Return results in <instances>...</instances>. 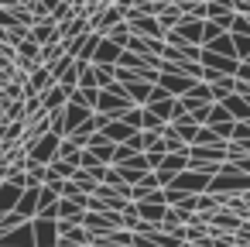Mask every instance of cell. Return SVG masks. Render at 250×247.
I'll return each instance as SVG.
<instances>
[{
	"instance_id": "1",
	"label": "cell",
	"mask_w": 250,
	"mask_h": 247,
	"mask_svg": "<svg viewBox=\"0 0 250 247\" xmlns=\"http://www.w3.org/2000/svg\"><path fill=\"white\" fill-rule=\"evenodd\" d=\"M209 192H212V196H226V199H229V196H247V192H250V179L240 175V172L226 161L223 172L209 182Z\"/></svg>"
},
{
	"instance_id": "2",
	"label": "cell",
	"mask_w": 250,
	"mask_h": 247,
	"mask_svg": "<svg viewBox=\"0 0 250 247\" xmlns=\"http://www.w3.org/2000/svg\"><path fill=\"white\" fill-rule=\"evenodd\" d=\"M124 21H127V18H124V4H106V7L89 21V31L100 35V38H106V35H110L117 24H124Z\"/></svg>"
},
{
	"instance_id": "3",
	"label": "cell",
	"mask_w": 250,
	"mask_h": 247,
	"mask_svg": "<svg viewBox=\"0 0 250 247\" xmlns=\"http://www.w3.org/2000/svg\"><path fill=\"white\" fill-rule=\"evenodd\" d=\"M59 148H62V137H59V134H45V137H38V141L28 148V158H35V161H42V165H52V161L59 158Z\"/></svg>"
},
{
	"instance_id": "4",
	"label": "cell",
	"mask_w": 250,
	"mask_h": 247,
	"mask_svg": "<svg viewBox=\"0 0 250 247\" xmlns=\"http://www.w3.org/2000/svg\"><path fill=\"white\" fill-rule=\"evenodd\" d=\"M158 86H161V90H165L168 96L182 100V96H188V90L195 86V79H188V76H178V72H161Z\"/></svg>"
},
{
	"instance_id": "5",
	"label": "cell",
	"mask_w": 250,
	"mask_h": 247,
	"mask_svg": "<svg viewBox=\"0 0 250 247\" xmlns=\"http://www.w3.org/2000/svg\"><path fill=\"white\" fill-rule=\"evenodd\" d=\"M35 226V247H59V220H31Z\"/></svg>"
},
{
	"instance_id": "6",
	"label": "cell",
	"mask_w": 250,
	"mask_h": 247,
	"mask_svg": "<svg viewBox=\"0 0 250 247\" xmlns=\"http://www.w3.org/2000/svg\"><path fill=\"white\" fill-rule=\"evenodd\" d=\"M209 21H212V24H219L223 31H229V28H233V21H236L233 0H209Z\"/></svg>"
},
{
	"instance_id": "7",
	"label": "cell",
	"mask_w": 250,
	"mask_h": 247,
	"mask_svg": "<svg viewBox=\"0 0 250 247\" xmlns=\"http://www.w3.org/2000/svg\"><path fill=\"white\" fill-rule=\"evenodd\" d=\"M0 247H35V226H31V220L21 223L18 230L0 233Z\"/></svg>"
},
{
	"instance_id": "8",
	"label": "cell",
	"mask_w": 250,
	"mask_h": 247,
	"mask_svg": "<svg viewBox=\"0 0 250 247\" xmlns=\"http://www.w3.org/2000/svg\"><path fill=\"white\" fill-rule=\"evenodd\" d=\"M89 117H93V110H89V107H83L79 100H72V96H69V107H65V137H69V134H76V131H79Z\"/></svg>"
},
{
	"instance_id": "9",
	"label": "cell",
	"mask_w": 250,
	"mask_h": 247,
	"mask_svg": "<svg viewBox=\"0 0 250 247\" xmlns=\"http://www.w3.org/2000/svg\"><path fill=\"white\" fill-rule=\"evenodd\" d=\"M31 42L38 45V48H45V45H59V24L48 18V21H38L35 28H31Z\"/></svg>"
},
{
	"instance_id": "10",
	"label": "cell",
	"mask_w": 250,
	"mask_h": 247,
	"mask_svg": "<svg viewBox=\"0 0 250 247\" xmlns=\"http://www.w3.org/2000/svg\"><path fill=\"white\" fill-rule=\"evenodd\" d=\"M206 103H212V90H209V83H195V86L188 90V96H182L185 113H192L195 107H206Z\"/></svg>"
},
{
	"instance_id": "11",
	"label": "cell",
	"mask_w": 250,
	"mask_h": 247,
	"mask_svg": "<svg viewBox=\"0 0 250 247\" xmlns=\"http://www.w3.org/2000/svg\"><path fill=\"white\" fill-rule=\"evenodd\" d=\"M120 55H124V48H120V45H113L110 38H103V42H100V48H96V59H93V66H110V69H117Z\"/></svg>"
},
{
	"instance_id": "12",
	"label": "cell",
	"mask_w": 250,
	"mask_h": 247,
	"mask_svg": "<svg viewBox=\"0 0 250 247\" xmlns=\"http://www.w3.org/2000/svg\"><path fill=\"white\" fill-rule=\"evenodd\" d=\"M175 4L188 21H209V0H175Z\"/></svg>"
},
{
	"instance_id": "13",
	"label": "cell",
	"mask_w": 250,
	"mask_h": 247,
	"mask_svg": "<svg viewBox=\"0 0 250 247\" xmlns=\"http://www.w3.org/2000/svg\"><path fill=\"white\" fill-rule=\"evenodd\" d=\"M69 96H72V93H65V90L55 83V86H52V90L42 96V103H45V113H59V110H65V107H69Z\"/></svg>"
},
{
	"instance_id": "14",
	"label": "cell",
	"mask_w": 250,
	"mask_h": 247,
	"mask_svg": "<svg viewBox=\"0 0 250 247\" xmlns=\"http://www.w3.org/2000/svg\"><path fill=\"white\" fill-rule=\"evenodd\" d=\"M38 192H42V185H31V189H24V192H21L18 213H21L24 220H38Z\"/></svg>"
},
{
	"instance_id": "15",
	"label": "cell",
	"mask_w": 250,
	"mask_h": 247,
	"mask_svg": "<svg viewBox=\"0 0 250 247\" xmlns=\"http://www.w3.org/2000/svg\"><path fill=\"white\" fill-rule=\"evenodd\" d=\"M21 192H24V189L11 185V182H4V185H0V216H7V213H14V209H18Z\"/></svg>"
},
{
	"instance_id": "16",
	"label": "cell",
	"mask_w": 250,
	"mask_h": 247,
	"mask_svg": "<svg viewBox=\"0 0 250 247\" xmlns=\"http://www.w3.org/2000/svg\"><path fill=\"white\" fill-rule=\"evenodd\" d=\"M151 93H154V86H151V83H144V79L127 83V96H130V103H134V107H147V103H151Z\"/></svg>"
},
{
	"instance_id": "17",
	"label": "cell",
	"mask_w": 250,
	"mask_h": 247,
	"mask_svg": "<svg viewBox=\"0 0 250 247\" xmlns=\"http://www.w3.org/2000/svg\"><path fill=\"white\" fill-rule=\"evenodd\" d=\"M165 213H168V206H161V202H141V206H137V216H141L144 223L158 226V230H161V223H165Z\"/></svg>"
},
{
	"instance_id": "18",
	"label": "cell",
	"mask_w": 250,
	"mask_h": 247,
	"mask_svg": "<svg viewBox=\"0 0 250 247\" xmlns=\"http://www.w3.org/2000/svg\"><path fill=\"white\" fill-rule=\"evenodd\" d=\"M103 137H106L110 144H117V148H120V144H127V141L134 137V131H130L124 120H110V124H106V131H103Z\"/></svg>"
},
{
	"instance_id": "19",
	"label": "cell",
	"mask_w": 250,
	"mask_h": 247,
	"mask_svg": "<svg viewBox=\"0 0 250 247\" xmlns=\"http://www.w3.org/2000/svg\"><path fill=\"white\" fill-rule=\"evenodd\" d=\"M223 107H226V113H229L236 124H250V103H247L243 96H236V93H233Z\"/></svg>"
},
{
	"instance_id": "20",
	"label": "cell",
	"mask_w": 250,
	"mask_h": 247,
	"mask_svg": "<svg viewBox=\"0 0 250 247\" xmlns=\"http://www.w3.org/2000/svg\"><path fill=\"white\" fill-rule=\"evenodd\" d=\"M86 151H93V155H96L103 165H113V151H117V144H110L103 134H96V137L89 141V148H86Z\"/></svg>"
},
{
	"instance_id": "21",
	"label": "cell",
	"mask_w": 250,
	"mask_h": 247,
	"mask_svg": "<svg viewBox=\"0 0 250 247\" xmlns=\"http://www.w3.org/2000/svg\"><path fill=\"white\" fill-rule=\"evenodd\" d=\"M100 42H103V38L89 31V35L83 38V48H79V55H76V62H79V66H93V59H96V48H100Z\"/></svg>"
},
{
	"instance_id": "22",
	"label": "cell",
	"mask_w": 250,
	"mask_h": 247,
	"mask_svg": "<svg viewBox=\"0 0 250 247\" xmlns=\"http://www.w3.org/2000/svg\"><path fill=\"white\" fill-rule=\"evenodd\" d=\"M206 52H212V55H226V59H236V48H233V38H229V35H219L216 42H209ZM236 62H240V59H236Z\"/></svg>"
},
{
	"instance_id": "23",
	"label": "cell",
	"mask_w": 250,
	"mask_h": 247,
	"mask_svg": "<svg viewBox=\"0 0 250 247\" xmlns=\"http://www.w3.org/2000/svg\"><path fill=\"white\" fill-rule=\"evenodd\" d=\"M171 127H175V134H178V137L192 148V141H195V134H199V124H195L192 117H182V120H175Z\"/></svg>"
},
{
	"instance_id": "24",
	"label": "cell",
	"mask_w": 250,
	"mask_h": 247,
	"mask_svg": "<svg viewBox=\"0 0 250 247\" xmlns=\"http://www.w3.org/2000/svg\"><path fill=\"white\" fill-rule=\"evenodd\" d=\"M59 161H69V165H79L83 161V148H76L69 137H62V148H59Z\"/></svg>"
},
{
	"instance_id": "25",
	"label": "cell",
	"mask_w": 250,
	"mask_h": 247,
	"mask_svg": "<svg viewBox=\"0 0 250 247\" xmlns=\"http://www.w3.org/2000/svg\"><path fill=\"white\" fill-rule=\"evenodd\" d=\"M216 144H226V141H219L212 127H199V134H195L192 148H216Z\"/></svg>"
},
{
	"instance_id": "26",
	"label": "cell",
	"mask_w": 250,
	"mask_h": 247,
	"mask_svg": "<svg viewBox=\"0 0 250 247\" xmlns=\"http://www.w3.org/2000/svg\"><path fill=\"white\" fill-rule=\"evenodd\" d=\"M124 124H127L134 134H141V131H144V107H130V110L124 113Z\"/></svg>"
},
{
	"instance_id": "27",
	"label": "cell",
	"mask_w": 250,
	"mask_h": 247,
	"mask_svg": "<svg viewBox=\"0 0 250 247\" xmlns=\"http://www.w3.org/2000/svg\"><path fill=\"white\" fill-rule=\"evenodd\" d=\"M76 66H79V62H76ZM79 90H100L96 69H93V66H79Z\"/></svg>"
},
{
	"instance_id": "28",
	"label": "cell",
	"mask_w": 250,
	"mask_h": 247,
	"mask_svg": "<svg viewBox=\"0 0 250 247\" xmlns=\"http://www.w3.org/2000/svg\"><path fill=\"white\" fill-rule=\"evenodd\" d=\"M72 182H76V185H79V189H83L86 196H96V189H100V182H96V179H93L89 172H83V168L76 172V179H72Z\"/></svg>"
},
{
	"instance_id": "29",
	"label": "cell",
	"mask_w": 250,
	"mask_h": 247,
	"mask_svg": "<svg viewBox=\"0 0 250 247\" xmlns=\"http://www.w3.org/2000/svg\"><path fill=\"white\" fill-rule=\"evenodd\" d=\"M106 38H110L113 45H120V48H127V42H130V24H127V21H124V24H117V28H113V31L106 35Z\"/></svg>"
},
{
	"instance_id": "30",
	"label": "cell",
	"mask_w": 250,
	"mask_h": 247,
	"mask_svg": "<svg viewBox=\"0 0 250 247\" xmlns=\"http://www.w3.org/2000/svg\"><path fill=\"white\" fill-rule=\"evenodd\" d=\"M48 124H52V134L65 137V110H59V113H48Z\"/></svg>"
},
{
	"instance_id": "31",
	"label": "cell",
	"mask_w": 250,
	"mask_h": 247,
	"mask_svg": "<svg viewBox=\"0 0 250 247\" xmlns=\"http://www.w3.org/2000/svg\"><path fill=\"white\" fill-rule=\"evenodd\" d=\"M247 66H250V59H247Z\"/></svg>"
}]
</instances>
